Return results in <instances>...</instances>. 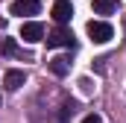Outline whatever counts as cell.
Listing matches in <instances>:
<instances>
[{
	"mask_svg": "<svg viewBox=\"0 0 126 123\" xmlns=\"http://www.w3.org/2000/svg\"><path fill=\"white\" fill-rule=\"evenodd\" d=\"M24 82H27V73H24V70H6V76H3V85H6L9 91H18Z\"/></svg>",
	"mask_w": 126,
	"mask_h": 123,
	"instance_id": "8992f818",
	"label": "cell"
},
{
	"mask_svg": "<svg viewBox=\"0 0 126 123\" xmlns=\"http://www.w3.org/2000/svg\"><path fill=\"white\" fill-rule=\"evenodd\" d=\"M70 114H73V103H64V106H62V111H59V117H62V120H67Z\"/></svg>",
	"mask_w": 126,
	"mask_h": 123,
	"instance_id": "30bf717a",
	"label": "cell"
},
{
	"mask_svg": "<svg viewBox=\"0 0 126 123\" xmlns=\"http://www.w3.org/2000/svg\"><path fill=\"white\" fill-rule=\"evenodd\" d=\"M0 53H3V56H18L15 38H0Z\"/></svg>",
	"mask_w": 126,
	"mask_h": 123,
	"instance_id": "9c48e42d",
	"label": "cell"
},
{
	"mask_svg": "<svg viewBox=\"0 0 126 123\" xmlns=\"http://www.w3.org/2000/svg\"><path fill=\"white\" fill-rule=\"evenodd\" d=\"M44 41H47V47H73V32L67 27H56Z\"/></svg>",
	"mask_w": 126,
	"mask_h": 123,
	"instance_id": "3957f363",
	"label": "cell"
},
{
	"mask_svg": "<svg viewBox=\"0 0 126 123\" xmlns=\"http://www.w3.org/2000/svg\"><path fill=\"white\" fill-rule=\"evenodd\" d=\"M38 12H41L38 0H15L9 6V15H15V18H30V15H38Z\"/></svg>",
	"mask_w": 126,
	"mask_h": 123,
	"instance_id": "7a4b0ae2",
	"label": "cell"
},
{
	"mask_svg": "<svg viewBox=\"0 0 126 123\" xmlns=\"http://www.w3.org/2000/svg\"><path fill=\"white\" fill-rule=\"evenodd\" d=\"M82 123H103L100 114H88V117H82Z\"/></svg>",
	"mask_w": 126,
	"mask_h": 123,
	"instance_id": "8fae6325",
	"label": "cell"
},
{
	"mask_svg": "<svg viewBox=\"0 0 126 123\" xmlns=\"http://www.w3.org/2000/svg\"><path fill=\"white\" fill-rule=\"evenodd\" d=\"M50 70H53L56 76H64V73L70 70V59H64V56H56V59H50Z\"/></svg>",
	"mask_w": 126,
	"mask_h": 123,
	"instance_id": "52a82bcc",
	"label": "cell"
},
{
	"mask_svg": "<svg viewBox=\"0 0 126 123\" xmlns=\"http://www.w3.org/2000/svg\"><path fill=\"white\" fill-rule=\"evenodd\" d=\"M117 9V0H94V12L97 15H111Z\"/></svg>",
	"mask_w": 126,
	"mask_h": 123,
	"instance_id": "ba28073f",
	"label": "cell"
},
{
	"mask_svg": "<svg viewBox=\"0 0 126 123\" xmlns=\"http://www.w3.org/2000/svg\"><path fill=\"white\" fill-rule=\"evenodd\" d=\"M79 85H82V91H85V94H91V82H88V79H79Z\"/></svg>",
	"mask_w": 126,
	"mask_h": 123,
	"instance_id": "7c38bea8",
	"label": "cell"
},
{
	"mask_svg": "<svg viewBox=\"0 0 126 123\" xmlns=\"http://www.w3.org/2000/svg\"><path fill=\"white\" fill-rule=\"evenodd\" d=\"M88 38L94 41V44H106V41H111L114 38V30H111V24H106V21H88Z\"/></svg>",
	"mask_w": 126,
	"mask_h": 123,
	"instance_id": "6da1fadb",
	"label": "cell"
},
{
	"mask_svg": "<svg viewBox=\"0 0 126 123\" xmlns=\"http://www.w3.org/2000/svg\"><path fill=\"white\" fill-rule=\"evenodd\" d=\"M21 38H24V41H30V44L44 41V24H38V21H27V24L21 27Z\"/></svg>",
	"mask_w": 126,
	"mask_h": 123,
	"instance_id": "277c9868",
	"label": "cell"
},
{
	"mask_svg": "<svg viewBox=\"0 0 126 123\" xmlns=\"http://www.w3.org/2000/svg\"><path fill=\"white\" fill-rule=\"evenodd\" d=\"M70 18H73V6L67 0H56L53 3V21L59 27H64V24H70Z\"/></svg>",
	"mask_w": 126,
	"mask_h": 123,
	"instance_id": "5b68a950",
	"label": "cell"
}]
</instances>
